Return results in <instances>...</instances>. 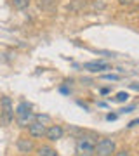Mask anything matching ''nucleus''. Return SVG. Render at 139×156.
<instances>
[{
    "label": "nucleus",
    "instance_id": "1",
    "mask_svg": "<svg viewBox=\"0 0 139 156\" xmlns=\"http://www.w3.org/2000/svg\"><path fill=\"white\" fill-rule=\"evenodd\" d=\"M14 118H16L17 125L21 128H26L30 123L35 120V113L31 111V104H28V102H19L16 108V111H14Z\"/></svg>",
    "mask_w": 139,
    "mask_h": 156
},
{
    "label": "nucleus",
    "instance_id": "2",
    "mask_svg": "<svg viewBox=\"0 0 139 156\" xmlns=\"http://www.w3.org/2000/svg\"><path fill=\"white\" fill-rule=\"evenodd\" d=\"M96 142H97V139H96L94 135H90V134L80 135L77 139V146H75L77 154L78 156H94Z\"/></svg>",
    "mask_w": 139,
    "mask_h": 156
},
{
    "label": "nucleus",
    "instance_id": "3",
    "mask_svg": "<svg viewBox=\"0 0 139 156\" xmlns=\"http://www.w3.org/2000/svg\"><path fill=\"white\" fill-rule=\"evenodd\" d=\"M14 120V108H12L11 97H2L0 99V125L9 127Z\"/></svg>",
    "mask_w": 139,
    "mask_h": 156
},
{
    "label": "nucleus",
    "instance_id": "4",
    "mask_svg": "<svg viewBox=\"0 0 139 156\" xmlns=\"http://www.w3.org/2000/svg\"><path fill=\"white\" fill-rule=\"evenodd\" d=\"M117 151V144L113 139H99L96 142L94 156H113Z\"/></svg>",
    "mask_w": 139,
    "mask_h": 156
},
{
    "label": "nucleus",
    "instance_id": "5",
    "mask_svg": "<svg viewBox=\"0 0 139 156\" xmlns=\"http://www.w3.org/2000/svg\"><path fill=\"white\" fill-rule=\"evenodd\" d=\"M47 127L49 125H45V123L38 122L37 118H35L33 122L28 125V135L31 137V139H42V137H45V130H47Z\"/></svg>",
    "mask_w": 139,
    "mask_h": 156
},
{
    "label": "nucleus",
    "instance_id": "6",
    "mask_svg": "<svg viewBox=\"0 0 139 156\" xmlns=\"http://www.w3.org/2000/svg\"><path fill=\"white\" fill-rule=\"evenodd\" d=\"M16 147H17V151L19 153H23V154H30V153H33L35 151V142H33V139L28 135V137H24V135H21L19 139H17V142H16Z\"/></svg>",
    "mask_w": 139,
    "mask_h": 156
},
{
    "label": "nucleus",
    "instance_id": "7",
    "mask_svg": "<svg viewBox=\"0 0 139 156\" xmlns=\"http://www.w3.org/2000/svg\"><path fill=\"white\" fill-rule=\"evenodd\" d=\"M64 135V128L61 125H49L47 130H45V139L50 140V142H56V140L63 139Z\"/></svg>",
    "mask_w": 139,
    "mask_h": 156
},
{
    "label": "nucleus",
    "instance_id": "8",
    "mask_svg": "<svg viewBox=\"0 0 139 156\" xmlns=\"http://www.w3.org/2000/svg\"><path fill=\"white\" fill-rule=\"evenodd\" d=\"M83 68L90 73H104L108 69H111V66L108 62H103V61H90V62H85Z\"/></svg>",
    "mask_w": 139,
    "mask_h": 156
},
{
    "label": "nucleus",
    "instance_id": "9",
    "mask_svg": "<svg viewBox=\"0 0 139 156\" xmlns=\"http://www.w3.org/2000/svg\"><path fill=\"white\" fill-rule=\"evenodd\" d=\"M35 151H37V156H59L57 151H56L50 144H42V146H38V147H35Z\"/></svg>",
    "mask_w": 139,
    "mask_h": 156
},
{
    "label": "nucleus",
    "instance_id": "10",
    "mask_svg": "<svg viewBox=\"0 0 139 156\" xmlns=\"http://www.w3.org/2000/svg\"><path fill=\"white\" fill-rule=\"evenodd\" d=\"M57 5V0H40V9L44 11H54Z\"/></svg>",
    "mask_w": 139,
    "mask_h": 156
},
{
    "label": "nucleus",
    "instance_id": "11",
    "mask_svg": "<svg viewBox=\"0 0 139 156\" xmlns=\"http://www.w3.org/2000/svg\"><path fill=\"white\" fill-rule=\"evenodd\" d=\"M12 4H14V7H16V9L23 11V9H28V7H30L31 0H12Z\"/></svg>",
    "mask_w": 139,
    "mask_h": 156
},
{
    "label": "nucleus",
    "instance_id": "12",
    "mask_svg": "<svg viewBox=\"0 0 139 156\" xmlns=\"http://www.w3.org/2000/svg\"><path fill=\"white\" fill-rule=\"evenodd\" d=\"M127 99H129V94H127V92H118L117 97H115V101H117V102H125Z\"/></svg>",
    "mask_w": 139,
    "mask_h": 156
},
{
    "label": "nucleus",
    "instance_id": "13",
    "mask_svg": "<svg viewBox=\"0 0 139 156\" xmlns=\"http://www.w3.org/2000/svg\"><path fill=\"white\" fill-rule=\"evenodd\" d=\"M103 78H104V80H113V82L120 80V76H118V75H103Z\"/></svg>",
    "mask_w": 139,
    "mask_h": 156
},
{
    "label": "nucleus",
    "instance_id": "14",
    "mask_svg": "<svg viewBox=\"0 0 139 156\" xmlns=\"http://www.w3.org/2000/svg\"><path fill=\"white\" fill-rule=\"evenodd\" d=\"M113 156H129V151L123 149V151H118V153L115 151V154H113Z\"/></svg>",
    "mask_w": 139,
    "mask_h": 156
},
{
    "label": "nucleus",
    "instance_id": "15",
    "mask_svg": "<svg viewBox=\"0 0 139 156\" xmlns=\"http://www.w3.org/2000/svg\"><path fill=\"white\" fill-rule=\"evenodd\" d=\"M118 2H120L122 5H130V4H134V2H136V0H118Z\"/></svg>",
    "mask_w": 139,
    "mask_h": 156
},
{
    "label": "nucleus",
    "instance_id": "16",
    "mask_svg": "<svg viewBox=\"0 0 139 156\" xmlns=\"http://www.w3.org/2000/svg\"><path fill=\"white\" fill-rule=\"evenodd\" d=\"M136 125H139V120H134V122L129 123V127H136Z\"/></svg>",
    "mask_w": 139,
    "mask_h": 156
},
{
    "label": "nucleus",
    "instance_id": "17",
    "mask_svg": "<svg viewBox=\"0 0 139 156\" xmlns=\"http://www.w3.org/2000/svg\"><path fill=\"white\" fill-rule=\"evenodd\" d=\"M106 118H108V120H110V122H111V120H115V118H117V115H108V116H106Z\"/></svg>",
    "mask_w": 139,
    "mask_h": 156
},
{
    "label": "nucleus",
    "instance_id": "18",
    "mask_svg": "<svg viewBox=\"0 0 139 156\" xmlns=\"http://www.w3.org/2000/svg\"><path fill=\"white\" fill-rule=\"evenodd\" d=\"M130 87H132L134 90H139V85H136V83H132V85H130Z\"/></svg>",
    "mask_w": 139,
    "mask_h": 156
},
{
    "label": "nucleus",
    "instance_id": "19",
    "mask_svg": "<svg viewBox=\"0 0 139 156\" xmlns=\"http://www.w3.org/2000/svg\"><path fill=\"white\" fill-rule=\"evenodd\" d=\"M23 156H30V154H23Z\"/></svg>",
    "mask_w": 139,
    "mask_h": 156
}]
</instances>
